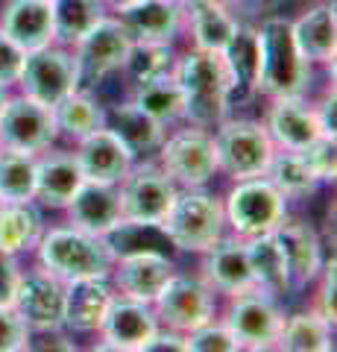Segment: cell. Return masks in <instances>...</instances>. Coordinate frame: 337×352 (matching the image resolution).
<instances>
[{
    "label": "cell",
    "mask_w": 337,
    "mask_h": 352,
    "mask_svg": "<svg viewBox=\"0 0 337 352\" xmlns=\"http://www.w3.org/2000/svg\"><path fill=\"white\" fill-rule=\"evenodd\" d=\"M173 76L185 97V120L202 129H211L226 120L232 106V91L220 53H205L194 47L185 56H176Z\"/></svg>",
    "instance_id": "obj_1"
},
{
    "label": "cell",
    "mask_w": 337,
    "mask_h": 352,
    "mask_svg": "<svg viewBox=\"0 0 337 352\" xmlns=\"http://www.w3.org/2000/svg\"><path fill=\"white\" fill-rule=\"evenodd\" d=\"M258 32V91L276 97H305L311 82V62L302 56L290 32V21L267 18Z\"/></svg>",
    "instance_id": "obj_2"
},
{
    "label": "cell",
    "mask_w": 337,
    "mask_h": 352,
    "mask_svg": "<svg viewBox=\"0 0 337 352\" xmlns=\"http://www.w3.org/2000/svg\"><path fill=\"white\" fill-rule=\"evenodd\" d=\"M38 267H45L62 282L89 279V276H108L115 256L106 247L103 235L82 232L77 226H53L45 229L36 244Z\"/></svg>",
    "instance_id": "obj_3"
},
{
    "label": "cell",
    "mask_w": 337,
    "mask_h": 352,
    "mask_svg": "<svg viewBox=\"0 0 337 352\" xmlns=\"http://www.w3.org/2000/svg\"><path fill=\"white\" fill-rule=\"evenodd\" d=\"M161 226L170 244L182 252H205L226 235L223 200L202 188H179Z\"/></svg>",
    "instance_id": "obj_4"
},
{
    "label": "cell",
    "mask_w": 337,
    "mask_h": 352,
    "mask_svg": "<svg viewBox=\"0 0 337 352\" xmlns=\"http://www.w3.org/2000/svg\"><path fill=\"white\" fill-rule=\"evenodd\" d=\"M214 153L217 170L232 176V179H253L267 168L270 156L276 153V144L270 132L258 120H220L214 126Z\"/></svg>",
    "instance_id": "obj_5"
},
{
    "label": "cell",
    "mask_w": 337,
    "mask_h": 352,
    "mask_svg": "<svg viewBox=\"0 0 337 352\" xmlns=\"http://www.w3.org/2000/svg\"><path fill=\"white\" fill-rule=\"evenodd\" d=\"M226 226H232L237 238H253L279 229L288 217V200L281 197L264 176L237 179L235 188L223 200Z\"/></svg>",
    "instance_id": "obj_6"
},
{
    "label": "cell",
    "mask_w": 337,
    "mask_h": 352,
    "mask_svg": "<svg viewBox=\"0 0 337 352\" xmlns=\"http://www.w3.org/2000/svg\"><path fill=\"white\" fill-rule=\"evenodd\" d=\"M21 91L32 100L45 103V106H56L65 100L71 91L80 88V68L73 53L65 44H47V47L30 50L21 65V76H18Z\"/></svg>",
    "instance_id": "obj_7"
},
{
    "label": "cell",
    "mask_w": 337,
    "mask_h": 352,
    "mask_svg": "<svg viewBox=\"0 0 337 352\" xmlns=\"http://www.w3.org/2000/svg\"><path fill=\"white\" fill-rule=\"evenodd\" d=\"M159 168L165 170L176 188H202L214 179L217 170V153H214V138L209 129L194 126V129H179L161 141L159 147Z\"/></svg>",
    "instance_id": "obj_8"
},
{
    "label": "cell",
    "mask_w": 337,
    "mask_h": 352,
    "mask_svg": "<svg viewBox=\"0 0 337 352\" xmlns=\"http://www.w3.org/2000/svg\"><path fill=\"white\" fill-rule=\"evenodd\" d=\"M135 38L129 36L121 18L103 15L85 36L73 44V59L80 68V88H91L108 74L124 71Z\"/></svg>",
    "instance_id": "obj_9"
},
{
    "label": "cell",
    "mask_w": 337,
    "mask_h": 352,
    "mask_svg": "<svg viewBox=\"0 0 337 352\" xmlns=\"http://www.w3.org/2000/svg\"><path fill=\"white\" fill-rule=\"evenodd\" d=\"M226 329L235 335L241 349H276L279 332L285 323V311L279 308L276 296L253 288L229 296V308L223 314Z\"/></svg>",
    "instance_id": "obj_10"
},
{
    "label": "cell",
    "mask_w": 337,
    "mask_h": 352,
    "mask_svg": "<svg viewBox=\"0 0 337 352\" xmlns=\"http://www.w3.org/2000/svg\"><path fill=\"white\" fill-rule=\"evenodd\" d=\"M176 182L159 168V162L132 164L124 179L117 182V197H121V214L124 220H150L161 223L170 203L176 200Z\"/></svg>",
    "instance_id": "obj_11"
},
{
    "label": "cell",
    "mask_w": 337,
    "mask_h": 352,
    "mask_svg": "<svg viewBox=\"0 0 337 352\" xmlns=\"http://www.w3.org/2000/svg\"><path fill=\"white\" fill-rule=\"evenodd\" d=\"M214 308L217 302L209 285L200 276H179V273H173L170 282L153 300L159 326L173 329V332H182V335L214 320Z\"/></svg>",
    "instance_id": "obj_12"
},
{
    "label": "cell",
    "mask_w": 337,
    "mask_h": 352,
    "mask_svg": "<svg viewBox=\"0 0 337 352\" xmlns=\"http://www.w3.org/2000/svg\"><path fill=\"white\" fill-rule=\"evenodd\" d=\"M56 138L59 126L53 118V106L32 100L27 94L9 97L0 112V147L38 156V153L50 150Z\"/></svg>",
    "instance_id": "obj_13"
},
{
    "label": "cell",
    "mask_w": 337,
    "mask_h": 352,
    "mask_svg": "<svg viewBox=\"0 0 337 352\" xmlns=\"http://www.w3.org/2000/svg\"><path fill=\"white\" fill-rule=\"evenodd\" d=\"M12 308L32 335L65 329V282L45 267L21 273Z\"/></svg>",
    "instance_id": "obj_14"
},
{
    "label": "cell",
    "mask_w": 337,
    "mask_h": 352,
    "mask_svg": "<svg viewBox=\"0 0 337 352\" xmlns=\"http://www.w3.org/2000/svg\"><path fill=\"white\" fill-rule=\"evenodd\" d=\"M97 332H100L97 349L141 352L147 340L159 332V317L150 302H138V300H129V296L115 294V300L108 305Z\"/></svg>",
    "instance_id": "obj_15"
},
{
    "label": "cell",
    "mask_w": 337,
    "mask_h": 352,
    "mask_svg": "<svg viewBox=\"0 0 337 352\" xmlns=\"http://www.w3.org/2000/svg\"><path fill=\"white\" fill-rule=\"evenodd\" d=\"M173 273H176V264H173L170 256H161V252H138V256L115 258L108 279H112L115 291L121 296L153 305V300L170 282Z\"/></svg>",
    "instance_id": "obj_16"
},
{
    "label": "cell",
    "mask_w": 337,
    "mask_h": 352,
    "mask_svg": "<svg viewBox=\"0 0 337 352\" xmlns=\"http://www.w3.org/2000/svg\"><path fill=\"white\" fill-rule=\"evenodd\" d=\"M202 256V282L209 285L214 294H226V296H235V294H244V291H253L258 288L255 276H253V267H249V258H246V244L244 238H220L214 247H209Z\"/></svg>",
    "instance_id": "obj_17"
},
{
    "label": "cell",
    "mask_w": 337,
    "mask_h": 352,
    "mask_svg": "<svg viewBox=\"0 0 337 352\" xmlns=\"http://www.w3.org/2000/svg\"><path fill=\"white\" fill-rule=\"evenodd\" d=\"M108 276H89L65 282V329L71 335H91L100 329L108 305L115 300Z\"/></svg>",
    "instance_id": "obj_18"
},
{
    "label": "cell",
    "mask_w": 337,
    "mask_h": 352,
    "mask_svg": "<svg viewBox=\"0 0 337 352\" xmlns=\"http://www.w3.org/2000/svg\"><path fill=\"white\" fill-rule=\"evenodd\" d=\"M77 162L85 179L91 182H121L124 173L135 164V153L129 150L108 126L94 129L91 135L77 141Z\"/></svg>",
    "instance_id": "obj_19"
},
{
    "label": "cell",
    "mask_w": 337,
    "mask_h": 352,
    "mask_svg": "<svg viewBox=\"0 0 337 352\" xmlns=\"http://www.w3.org/2000/svg\"><path fill=\"white\" fill-rule=\"evenodd\" d=\"M68 214V223L82 229L91 235H106L112 226L124 220L121 214V197H117L115 182H91L82 179L77 194L71 197V203L62 208Z\"/></svg>",
    "instance_id": "obj_20"
},
{
    "label": "cell",
    "mask_w": 337,
    "mask_h": 352,
    "mask_svg": "<svg viewBox=\"0 0 337 352\" xmlns=\"http://www.w3.org/2000/svg\"><path fill=\"white\" fill-rule=\"evenodd\" d=\"M279 244L285 252V264H288V276H290V288H305L308 282H314L323 270V241L317 235V229L305 220H281L279 229Z\"/></svg>",
    "instance_id": "obj_21"
},
{
    "label": "cell",
    "mask_w": 337,
    "mask_h": 352,
    "mask_svg": "<svg viewBox=\"0 0 337 352\" xmlns=\"http://www.w3.org/2000/svg\"><path fill=\"white\" fill-rule=\"evenodd\" d=\"M0 32L21 50H38L56 41L50 0H6L0 9Z\"/></svg>",
    "instance_id": "obj_22"
},
{
    "label": "cell",
    "mask_w": 337,
    "mask_h": 352,
    "mask_svg": "<svg viewBox=\"0 0 337 352\" xmlns=\"http://www.w3.org/2000/svg\"><path fill=\"white\" fill-rule=\"evenodd\" d=\"M267 132L273 144L281 150H305L311 141H317L323 132L314 115V106L305 103V97H276L267 112Z\"/></svg>",
    "instance_id": "obj_23"
},
{
    "label": "cell",
    "mask_w": 337,
    "mask_h": 352,
    "mask_svg": "<svg viewBox=\"0 0 337 352\" xmlns=\"http://www.w3.org/2000/svg\"><path fill=\"white\" fill-rule=\"evenodd\" d=\"M82 170L73 153H47L36 156V194L32 200L47 208H65L82 185Z\"/></svg>",
    "instance_id": "obj_24"
},
{
    "label": "cell",
    "mask_w": 337,
    "mask_h": 352,
    "mask_svg": "<svg viewBox=\"0 0 337 352\" xmlns=\"http://www.w3.org/2000/svg\"><path fill=\"white\" fill-rule=\"evenodd\" d=\"M220 62L229 76L232 103L246 100L258 91V32L249 24H237L235 36L220 50Z\"/></svg>",
    "instance_id": "obj_25"
},
{
    "label": "cell",
    "mask_w": 337,
    "mask_h": 352,
    "mask_svg": "<svg viewBox=\"0 0 337 352\" xmlns=\"http://www.w3.org/2000/svg\"><path fill=\"white\" fill-rule=\"evenodd\" d=\"M290 32L299 53L311 65H334V53H337L334 6L320 3L305 9L297 21H290Z\"/></svg>",
    "instance_id": "obj_26"
},
{
    "label": "cell",
    "mask_w": 337,
    "mask_h": 352,
    "mask_svg": "<svg viewBox=\"0 0 337 352\" xmlns=\"http://www.w3.org/2000/svg\"><path fill=\"white\" fill-rule=\"evenodd\" d=\"M124 27L135 41H173L182 30V6L165 3V0H138V3L121 9Z\"/></svg>",
    "instance_id": "obj_27"
},
{
    "label": "cell",
    "mask_w": 337,
    "mask_h": 352,
    "mask_svg": "<svg viewBox=\"0 0 337 352\" xmlns=\"http://www.w3.org/2000/svg\"><path fill=\"white\" fill-rule=\"evenodd\" d=\"M244 244H246V258H249V267H253V276H255L258 288L273 294V296L288 294L290 291V276H288L285 252H281L276 229L273 232H264V235L244 238Z\"/></svg>",
    "instance_id": "obj_28"
},
{
    "label": "cell",
    "mask_w": 337,
    "mask_h": 352,
    "mask_svg": "<svg viewBox=\"0 0 337 352\" xmlns=\"http://www.w3.org/2000/svg\"><path fill=\"white\" fill-rule=\"evenodd\" d=\"M106 126L112 129L115 135L135 153V156L138 153L159 150L161 141H165V126L150 118L147 112H141L132 100L106 109Z\"/></svg>",
    "instance_id": "obj_29"
},
{
    "label": "cell",
    "mask_w": 337,
    "mask_h": 352,
    "mask_svg": "<svg viewBox=\"0 0 337 352\" xmlns=\"http://www.w3.org/2000/svg\"><path fill=\"white\" fill-rule=\"evenodd\" d=\"M182 18H188V32L194 36V47L205 53H220L237 30V18L232 15V9L214 6V3L182 6Z\"/></svg>",
    "instance_id": "obj_30"
},
{
    "label": "cell",
    "mask_w": 337,
    "mask_h": 352,
    "mask_svg": "<svg viewBox=\"0 0 337 352\" xmlns=\"http://www.w3.org/2000/svg\"><path fill=\"white\" fill-rule=\"evenodd\" d=\"M132 103L153 120H159L161 126L185 120V97H182V88L176 82V76H173V71L159 74L153 80L135 82Z\"/></svg>",
    "instance_id": "obj_31"
},
{
    "label": "cell",
    "mask_w": 337,
    "mask_h": 352,
    "mask_svg": "<svg viewBox=\"0 0 337 352\" xmlns=\"http://www.w3.org/2000/svg\"><path fill=\"white\" fill-rule=\"evenodd\" d=\"M264 179L273 185V188L285 197V200H302V197L317 194L320 179L311 173V168L302 159V153L297 150H281L276 147V153L270 156L267 168H264Z\"/></svg>",
    "instance_id": "obj_32"
},
{
    "label": "cell",
    "mask_w": 337,
    "mask_h": 352,
    "mask_svg": "<svg viewBox=\"0 0 337 352\" xmlns=\"http://www.w3.org/2000/svg\"><path fill=\"white\" fill-rule=\"evenodd\" d=\"M41 232H45V220H41L36 200L30 203H3L0 206V250L9 256L36 250Z\"/></svg>",
    "instance_id": "obj_33"
},
{
    "label": "cell",
    "mask_w": 337,
    "mask_h": 352,
    "mask_svg": "<svg viewBox=\"0 0 337 352\" xmlns=\"http://www.w3.org/2000/svg\"><path fill=\"white\" fill-rule=\"evenodd\" d=\"M106 247L112 250L115 258L121 256H138V252H161L170 256L173 247L170 238L161 223H150V220H121L117 226H112L103 235Z\"/></svg>",
    "instance_id": "obj_34"
},
{
    "label": "cell",
    "mask_w": 337,
    "mask_h": 352,
    "mask_svg": "<svg viewBox=\"0 0 337 352\" xmlns=\"http://www.w3.org/2000/svg\"><path fill=\"white\" fill-rule=\"evenodd\" d=\"M53 118L62 135H68L73 141H80L85 135H91L94 129L106 126V109L89 88H77L71 91L65 100L53 106Z\"/></svg>",
    "instance_id": "obj_35"
},
{
    "label": "cell",
    "mask_w": 337,
    "mask_h": 352,
    "mask_svg": "<svg viewBox=\"0 0 337 352\" xmlns=\"http://www.w3.org/2000/svg\"><path fill=\"white\" fill-rule=\"evenodd\" d=\"M276 349L288 352H332L334 349V326L314 311L290 314L281 323Z\"/></svg>",
    "instance_id": "obj_36"
},
{
    "label": "cell",
    "mask_w": 337,
    "mask_h": 352,
    "mask_svg": "<svg viewBox=\"0 0 337 352\" xmlns=\"http://www.w3.org/2000/svg\"><path fill=\"white\" fill-rule=\"evenodd\" d=\"M56 44L73 47L106 15L103 0H50Z\"/></svg>",
    "instance_id": "obj_37"
},
{
    "label": "cell",
    "mask_w": 337,
    "mask_h": 352,
    "mask_svg": "<svg viewBox=\"0 0 337 352\" xmlns=\"http://www.w3.org/2000/svg\"><path fill=\"white\" fill-rule=\"evenodd\" d=\"M36 194V156L0 147V197L3 203H30Z\"/></svg>",
    "instance_id": "obj_38"
},
{
    "label": "cell",
    "mask_w": 337,
    "mask_h": 352,
    "mask_svg": "<svg viewBox=\"0 0 337 352\" xmlns=\"http://www.w3.org/2000/svg\"><path fill=\"white\" fill-rule=\"evenodd\" d=\"M173 62H176V53L167 41H135L124 71L132 76V82H144L159 74L173 71Z\"/></svg>",
    "instance_id": "obj_39"
},
{
    "label": "cell",
    "mask_w": 337,
    "mask_h": 352,
    "mask_svg": "<svg viewBox=\"0 0 337 352\" xmlns=\"http://www.w3.org/2000/svg\"><path fill=\"white\" fill-rule=\"evenodd\" d=\"M241 344L226 329V323H202L200 329L185 335V352H237Z\"/></svg>",
    "instance_id": "obj_40"
},
{
    "label": "cell",
    "mask_w": 337,
    "mask_h": 352,
    "mask_svg": "<svg viewBox=\"0 0 337 352\" xmlns=\"http://www.w3.org/2000/svg\"><path fill=\"white\" fill-rule=\"evenodd\" d=\"M302 159H305V164L311 168V173L317 176V179L325 185V182H334L337 176V147L332 138H317L311 141V144L305 150H299Z\"/></svg>",
    "instance_id": "obj_41"
},
{
    "label": "cell",
    "mask_w": 337,
    "mask_h": 352,
    "mask_svg": "<svg viewBox=\"0 0 337 352\" xmlns=\"http://www.w3.org/2000/svg\"><path fill=\"white\" fill-rule=\"evenodd\" d=\"M30 329L12 305H0V352H21L30 346Z\"/></svg>",
    "instance_id": "obj_42"
},
{
    "label": "cell",
    "mask_w": 337,
    "mask_h": 352,
    "mask_svg": "<svg viewBox=\"0 0 337 352\" xmlns=\"http://www.w3.org/2000/svg\"><path fill=\"white\" fill-rule=\"evenodd\" d=\"M317 279H320V294H317V302H314V311L334 326L337 323V264H334V256L323 264Z\"/></svg>",
    "instance_id": "obj_43"
},
{
    "label": "cell",
    "mask_w": 337,
    "mask_h": 352,
    "mask_svg": "<svg viewBox=\"0 0 337 352\" xmlns=\"http://www.w3.org/2000/svg\"><path fill=\"white\" fill-rule=\"evenodd\" d=\"M24 56H27V50H21L12 38H6L3 32H0V82L3 85L18 82Z\"/></svg>",
    "instance_id": "obj_44"
},
{
    "label": "cell",
    "mask_w": 337,
    "mask_h": 352,
    "mask_svg": "<svg viewBox=\"0 0 337 352\" xmlns=\"http://www.w3.org/2000/svg\"><path fill=\"white\" fill-rule=\"evenodd\" d=\"M21 273L24 270L18 264V256H9V252L0 250V305H12Z\"/></svg>",
    "instance_id": "obj_45"
},
{
    "label": "cell",
    "mask_w": 337,
    "mask_h": 352,
    "mask_svg": "<svg viewBox=\"0 0 337 352\" xmlns=\"http://www.w3.org/2000/svg\"><path fill=\"white\" fill-rule=\"evenodd\" d=\"M314 115H317V124L323 138H337V100H334V88L323 97L320 103H314Z\"/></svg>",
    "instance_id": "obj_46"
},
{
    "label": "cell",
    "mask_w": 337,
    "mask_h": 352,
    "mask_svg": "<svg viewBox=\"0 0 337 352\" xmlns=\"http://www.w3.org/2000/svg\"><path fill=\"white\" fill-rule=\"evenodd\" d=\"M141 352H185V335L173 332V329L159 326V332L147 340Z\"/></svg>",
    "instance_id": "obj_47"
},
{
    "label": "cell",
    "mask_w": 337,
    "mask_h": 352,
    "mask_svg": "<svg viewBox=\"0 0 337 352\" xmlns=\"http://www.w3.org/2000/svg\"><path fill=\"white\" fill-rule=\"evenodd\" d=\"M132 3H138V0H103V6H112L115 12H121V9L132 6Z\"/></svg>",
    "instance_id": "obj_48"
},
{
    "label": "cell",
    "mask_w": 337,
    "mask_h": 352,
    "mask_svg": "<svg viewBox=\"0 0 337 352\" xmlns=\"http://www.w3.org/2000/svg\"><path fill=\"white\" fill-rule=\"evenodd\" d=\"M6 100H9V85H3V82H0V112H3Z\"/></svg>",
    "instance_id": "obj_49"
},
{
    "label": "cell",
    "mask_w": 337,
    "mask_h": 352,
    "mask_svg": "<svg viewBox=\"0 0 337 352\" xmlns=\"http://www.w3.org/2000/svg\"><path fill=\"white\" fill-rule=\"evenodd\" d=\"M165 3H182V0H165Z\"/></svg>",
    "instance_id": "obj_50"
},
{
    "label": "cell",
    "mask_w": 337,
    "mask_h": 352,
    "mask_svg": "<svg viewBox=\"0 0 337 352\" xmlns=\"http://www.w3.org/2000/svg\"><path fill=\"white\" fill-rule=\"evenodd\" d=\"M0 206H3V197H0Z\"/></svg>",
    "instance_id": "obj_51"
}]
</instances>
